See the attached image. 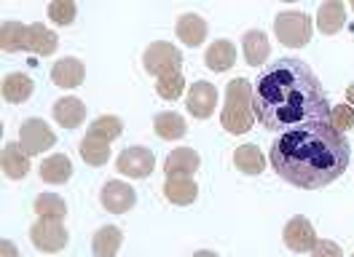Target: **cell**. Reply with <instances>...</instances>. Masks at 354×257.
I'll return each mask as SVG.
<instances>
[{"label": "cell", "mask_w": 354, "mask_h": 257, "mask_svg": "<svg viewBox=\"0 0 354 257\" xmlns=\"http://www.w3.org/2000/svg\"><path fill=\"white\" fill-rule=\"evenodd\" d=\"M255 118L271 131H298L330 124L325 86L301 59H279L261 73L252 88Z\"/></svg>", "instance_id": "cell-1"}, {"label": "cell", "mask_w": 354, "mask_h": 257, "mask_svg": "<svg viewBox=\"0 0 354 257\" xmlns=\"http://www.w3.org/2000/svg\"><path fill=\"white\" fill-rule=\"evenodd\" d=\"M349 140L330 124L285 131L271 142L268 150L274 171L285 182L304 191H317L338 180L349 166Z\"/></svg>", "instance_id": "cell-2"}, {"label": "cell", "mask_w": 354, "mask_h": 257, "mask_svg": "<svg viewBox=\"0 0 354 257\" xmlns=\"http://www.w3.org/2000/svg\"><path fill=\"white\" fill-rule=\"evenodd\" d=\"M59 46V38L46 24H22L17 19H8L0 24V48L6 54L30 51L38 57H51Z\"/></svg>", "instance_id": "cell-3"}, {"label": "cell", "mask_w": 354, "mask_h": 257, "mask_svg": "<svg viewBox=\"0 0 354 257\" xmlns=\"http://www.w3.org/2000/svg\"><path fill=\"white\" fill-rule=\"evenodd\" d=\"M255 107H252V88L247 78H234L225 88V107L221 113V124L231 134H244L255 124Z\"/></svg>", "instance_id": "cell-4"}, {"label": "cell", "mask_w": 354, "mask_h": 257, "mask_svg": "<svg viewBox=\"0 0 354 257\" xmlns=\"http://www.w3.org/2000/svg\"><path fill=\"white\" fill-rule=\"evenodd\" d=\"M274 35L288 48H301L311 41V17L304 11H282L274 19Z\"/></svg>", "instance_id": "cell-5"}, {"label": "cell", "mask_w": 354, "mask_h": 257, "mask_svg": "<svg viewBox=\"0 0 354 257\" xmlns=\"http://www.w3.org/2000/svg\"><path fill=\"white\" fill-rule=\"evenodd\" d=\"M183 64V54L177 51L172 43L167 41H156L145 48L142 54V67L145 73H151L156 78H161L164 73H172V70H180Z\"/></svg>", "instance_id": "cell-6"}, {"label": "cell", "mask_w": 354, "mask_h": 257, "mask_svg": "<svg viewBox=\"0 0 354 257\" xmlns=\"http://www.w3.org/2000/svg\"><path fill=\"white\" fill-rule=\"evenodd\" d=\"M30 238L32 244L41 249V252H62L67 247V231L62 228V222L57 220H38L32 228H30Z\"/></svg>", "instance_id": "cell-7"}, {"label": "cell", "mask_w": 354, "mask_h": 257, "mask_svg": "<svg viewBox=\"0 0 354 257\" xmlns=\"http://www.w3.org/2000/svg\"><path fill=\"white\" fill-rule=\"evenodd\" d=\"M54 142H57L54 131H51L48 124L41 121V118H30V121H24L22 128H19V145L27 150V155H38V153H44V150L54 148Z\"/></svg>", "instance_id": "cell-8"}, {"label": "cell", "mask_w": 354, "mask_h": 257, "mask_svg": "<svg viewBox=\"0 0 354 257\" xmlns=\"http://www.w3.org/2000/svg\"><path fill=\"white\" fill-rule=\"evenodd\" d=\"M153 166H156L153 153L148 148H142V145L127 148L118 155V164H115V169L121 171V174H127V177H132V180H145L153 171Z\"/></svg>", "instance_id": "cell-9"}, {"label": "cell", "mask_w": 354, "mask_h": 257, "mask_svg": "<svg viewBox=\"0 0 354 257\" xmlns=\"http://www.w3.org/2000/svg\"><path fill=\"white\" fill-rule=\"evenodd\" d=\"M185 105H188V113L194 118H201V121L209 118L215 113V107H218V88L209 84V81H196V84L188 88Z\"/></svg>", "instance_id": "cell-10"}, {"label": "cell", "mask_w": 354, "mask_h": 257, "mask_svg": "<svg viewBox=\"0 0 354 257\" xmlns=\"http://www.w3.org/2000/svg\"><path fill=\"white\" fill-rule=\"evenodd\" d=\"M285 244H288L292 252H311L314 247H317V231H314V225H311L306 217H292L288 225H285Z\"/></svg>", "instance_id": "cell-11"}, {"label": "cell", "mask_w": 354, "mask_h": 257, "mask_svg": "<svg viewBox=\"0 0 354 257\" xmlns=\"http://www.w3.org/2000/svg\"><path fill=\"white\" fill-rule=\"evenodd\" d=\"M100 198H102V207L108 209L111 214H124L129 212L134 207V201H137V196H134V188L132 185H127V182H118V180H111V182H105V188L100 193Z\"/></svg>", "instance_id": "cell-12"}, {"label": "cell", "mask_w": 354, "mask_h": 257, "mask_svg": "<svg viewBox=\"0 0 354 257\" xmlns=\"http://www.w3.org/2000/svg\"><path fill=\"white\" fill-rule=\"evenodd\" d=\"M0 166L8 180H24L30 171V155L19 142H8L0 153Z\"/></svg>", "instance_id": "cell-13"}, {"label": "cell", "mask_w": 354, "mask_h": 257, "mask_svg": "<svg viewBox=\"0 0 354 257\" xmlns=\"http://www.w3.org/2000/svg\"><path fill=\"white\" fill-rule=\"evenodd\" d=\"M84 78H86V67L75 57H65L51 67V81L59 88H75L84 84Z\"/></svg>", "instance_id": "cell-14"}, {"label": "cell", "mask_w": 354, "mask_h": 257, "mask_svg": "<svg viewBox=\"0 0 354 257\" xmlns=\"http://www.w3.org/2000/svg\"><path fill=\"white\" fill-rule=\"evenodd\" d=\"M199 164L201 158L194 148H177L169 153L164 171H167V177H194L199 171Z\"/></svg>", "instance_id": "cell-15"}, {"label": "cell", "mask_w": 354, "mask_h": 257, "mask_svg": "<svg viewBox=\"0 0 354 257\" xmlns=\"http://www.w3.org/2000/svg\"><path fill=\"white\" fill-rule=\"evenodd\" d=\"M175 32L177 38L185 43V46H191V48H196L204 43L207 38V32H209V24L201 19L199 14H183L175 24Z\"/></svg>", "instance_id": "cell-16"}, {"label": "cell", "mask_w": 354, "mask_h": 257, "mask_svg": "<svg viewBox=\"0 0 354 257\" xmlns=\"http://www.w3.org/2000/svg\"><path fill=\"white\" fill-rule=\"evenodd\" d=\"M344 21H346V8L341 0H328L319 6L317 11V30L322 35H335L344 30Z\"/></svg>", "instance_id": "cell-17"}, {"label": "cell", "mask_w": 354, "mask_h": 257, "mask_svg": "<svg viewBox=\"0 0 354 257\" xmlns=\"http://www.w3.org/2000/svg\"><path fill=\"white\" fill-rule=\"evenodd\" d=\"M164 196H167V201H172L177 207H188V204L196 201L199 185L194 182V177H167Z\"/></svg>", "instance_id": "cell-18"}, {"label": "cell", "mask_w": 354, "mask_h": 257, "mask_svg": "<svg viewBox=\"0 0 354 257\" xmlns=\"http://www.w3.org/2000/svg\"><path fill=\"white\" fill-rule=\"evenodd\" d=\"M51 110H54V121L65 128L81 126L84 118H86V107H84L81 99H75V97H62V99H57Z\"/></svg>", "instance_id": "cell-19"}, {"label": "cell", "mask_w": 354, "mask_h": 257, "mask_svg": "<svg viewBox=\"0 0 354 257\" xmlns=\"http://www.w3.org/2000/svg\"><path fill=\"white\" fill-rule=\"evenodd\" d=\"M242 48H244V59H247V64H252V67H261L271 57V43H268L266 32H261V30L244 32Z\"/></svg>", "instance_id": "cell-20"}, {"label": "cell", "mask_w": 354, "mask_h": 257, "mask_svg": "<svg viewBox=\"0 0 354 257\" xmlns=\"http://www.w3.org/2000/svg\"><path fill=\"white\" fill-rule=\"evenodd\" d=\"M204 59H207V67H209L212 73H225V70H231V67L236 64V48H234L231 41L221 38V41H215L207 48Z\"/></svg>", "instance_id": "cell-21"}, {"label": "cell", "mask_w": 354, "mask_h": 257, "mask_svg": "<svg viewBox=\"0 0 354 257\" xmlns=\"http://www.w3.org/2000/svg\"><path fill=\"white\" fill-rule=\"evenodd\" d=\"M32 78L24 75V73H11L3 78V99L11 102V105H19V102H27L32 97Z\"/></svg>", "instance_id": "cell-22"}, {"label": "cell", "mask_w": 354, "mask_h": 257, "mask_svg": "<svg viewBox=\"0 0 354 257\" xmlns=\"http://www.w3.org/2000/svg\"><path fill=\"white\" fill-rule=\"evenodd\" d=\"M38 171L44 177V182H48V185H65L67 180H70V174H73V164H70L67 155L54 153V155L44 158V164H41Z\"/></svg>", "instance_id": "cell-23"}, {"label": "cell", "mask_w": 354, "mask_h": 257, "mask_svg": "<svg viewBox=\"0 0 354 257\" xmlns=\"http://www.w3.org/2000/svg\"><path fill=\"white\" fill-rule=\"evenodd\" d=\"M121 244H124V234L115 225H105L91 238V252H94V257H115Z\"/></svg>", "instance_id": "cell-24"}, {"label": "cell", "mask_w": 354, "mask_h": 257, "mask_svg": "<svg viewBox=\"0 0 354 257\" xmlns=\"http://www.w3.org/2000/svg\"><path fill=\"white\" fill-rule=\"evenodd\" d=\"M234 166L244 174H261L266 169V155L258 145H239L234 150Z\"/></svg>", "instance_id": "cell-25"}, {"label": "cell", "mask_w": 354, "mask_h": 257, "mask_svg": "<svg viewBox=\"0 0 354 257\" xmlns=\"http://www.w3.org/2000/svg\"><path fill=\"white\" fill-rule=\"evenodd\" d=\"M153 131L156 137L172 142V140H183L188 134V126H185L183 115H177V113H158L153 118Z\"/></svg>", "instance_id": "cell-26"}, {"label": "cell", "mask_w": 354, "mask_h": 257, "mask_svg": "<svg viewBox=\"0 0 354 257\" xmlns=\"http://www.w3.org/2000/svg\"><path fill=\"white\" fill-rule=\"evenodd\" d=\"M35 214H38L41 220H57V222H62L67 217L65 198L57 196V193H41V196L35 198Z\"/></svg>", "instance_id": "cell-27"}, {"label": "cell", "mask_w": 354, "mask_h": 257, "mask_svg": "<svg viewBox=\"0 0 354 257\" xmlns=\"http://www.w3.org/2000/svg\"><path fill=\"white\" fill-rule=\"evenodd\" d=\"M121 131H124L121 118H115V115H100V118H94V121H91L86 137H94V140H100V142H108V145H111L113 140H118V137H121Z\"/></svg>", "instance_id": "cell-28"}, {"label": "cell", "mask_w": 354, "mask_h": 257, "mask_svg": "<svg viewBox=\"0 0 354 257\" xmlns=\"http://www.w3.org/2000/svg\"><path fill=\"white\" fill-rule=\"evenodd\" d=\"M78 153H81V158L86 161L88 166H105L111 161V145L108 142H100L94 137H84Z\"/></svg>", "instance_id": "cell-29"}, {"label": "cell", "mask_w": 354, "mask_h": 257, "mask_svg": "<svg viewBox=\"0 0 354 257\" xmlns=\"http://www.w3.org/2000/svg\"><path fill=\"white\" fill-rule=\"evenodd\" d=\"M183 88H185V78H183V70H172V73H164L158 81H156V91L161 99H177L183 97Z\"/></svg>", "instance_id": "cell-30"}, {"label": "cell", "mask_w": 354, "mask_h": 257, "mask_svg": "<svg viewBox=\"0 0 354 257\" xmlns=\"http://www.w3.org/2000/svg\"><path fill=\"white\" fill-rule=\"evenodd\" d=\"M75 14H78V8L70 0H54V3H48V19L54 21V24H59V27H70L75 21Z\"/></svg>", "instance_id": "cell-31"}, {"label": "cell", "mask_w": 354, "mask_h": 257, "mask_svg": "<svg viewBox=\"0 0 354 257\" xmlns=\"http://www.w3.org/2000/svg\"><path fill=\"white\" fill-rule=\"evenodd\" d=\"M330 126L338 131L354 128V107L352 105H335L330 110Z\"/></svg>", "instance_id": "cell-32"}, {"label": "cell", "mask_w": 354, "mask_h": 257, "mask_svg": "<svg viewBox=\"0 0 354 257\" xmlns=\"http://www.w3.org/2000/svg\"><path fill=\"white\" fill-rule=\"evenodd\" d=\"M311 257H344V252H341V247H338L335 241H330V238H319L317 247L311 249Z\"/></svg>", "instance_id": "cell-33"}, {"label": "cell", "mask_w": 354, "mask_h": 257, "mask_svg": "<svg viewBox=\"0 0 354 257\" xmlns=\"http://www.w3.org/2000/svg\"><path fill=\"white\" fill-rule=\"evenodd\" d=\"M0 249H3V257H19L17 247H14L8 238H3V241H0Z\"/></svg>", "instance_id": "cell-34"}, {"label": "cell", "mask_w": 354, "mask_h": 257, "mask_svg": "<svg viewBox=\"0 0 354 257\" xmlns=\"http://www.w3.org/2000/svg\"><path fill=\"white\" fill-rule=\"evenodd\" d=\"M194 257H218V255H215V252H209V249H199Z\"/></svg>", "instance_id": "cell-35"}, {"label": "cell", "mask_w": 354, "mask_h": 257, "mask_svg": "<svg viewBox=\"0 0 354 257\" xmlns=\"http://www.w3.org/2000/svg\"><path fill=\"white\" fill-rule=\"evenodd\" d=\"M346 99H349V102L354 105V84L349 86V88H346Z\"/></svg>", "instance_id": "cell-36"}, {"label": "cell", "mask_w": 354, "mask_h": 257, "mask_svg": "<svg viewBox=\"0 0 354 257\" xmlns=\"http://www.w3.org/2000/svg\"><path fill=\"white\" fill-rule=\"evenodd\" d=\"M352 8H354V3H352Z\"/></svg>", "instance_id": "cell-37"}]
</instances>
